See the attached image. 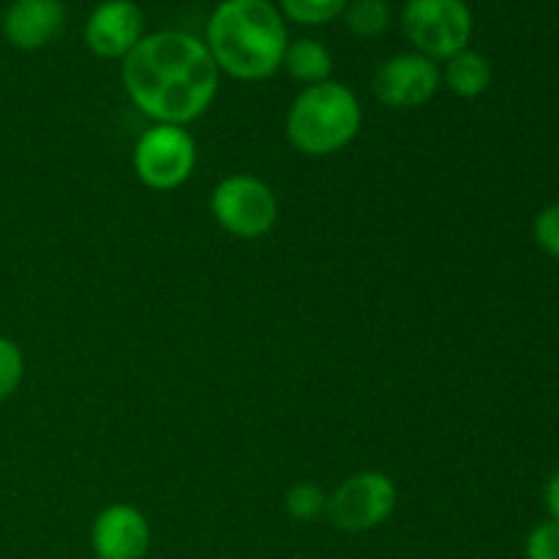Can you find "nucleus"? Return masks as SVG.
<instances>
[{
  "label": "nucleus",
  "mask_w": 559,
  "mask_h": 559,
  "mask_svg": "<svg viewBox=\"0 0 559 559\" xmlns=\"http://www.w3.org/2000/svg\"><path fill=\"white\" fill-rule=\"evenodd\" d=\"M126 96L153 123L189 126L218 96L216 60L205 41L186 31H153L120 60Z\"/></svg>",
  "instance_id": "nucleus-1"
},
{
  "label": "nucleus",
  "mask_w": 559,
  "mask_h": 559,
  "mask_svg": "<svg viewBox=\"0 0 559 559\" xmlns=\"http://www.w3.org/2000/svg\"><path fill=\"white\" fill-rule=\"evenodd\" d=\"M202 41L222 74L238 82L271 80L287 52V20L273 0H222L207 16Z\"/></svg>",
  "instance_id": "nucleus-2"
},
{
  "label": "nucleus",
  "mask_w": 559,
  "mask_h": 559,
  "mask_svg": "<svg viewBox=\"0 0 559 559\" xmlns=\"http://www.w3.org/2000/svg\"><path fill=\"white\" fill-rule=\"evenodd\" d=\"M364 126V107L344 82L328 80L309 85L293 98L284 120L287 140L300 156L328 158L355 142Z\"/></svg>",
  "instance_id": "nucleus-3"
},
{
  "label": "nucleus",
  "mask_w": 559,
  "mask_h": 559,
  "mask_svg": "<svg viewBox=\"0 0 559 559\" xmlns=\"http://www.w3.org/2000/svg\"><path fill=\"white\" fill-rule=\"evenodd\" d=\"M399 20L415 52L435 63H445L473 41L475 20L464 0H407Z\"/></svg>",
  "instance_id": "nucleus-4"
},
{
  "label": "nucleus",
  "mask_w": 559,
  "mask_h": 559,
  "mask_svg": "<svg viewBox=\"0 0 559 559\" xmlns=\"http://www.w3.org/2000/svg\"><path fill=\"white\" fill-rule=\"evenodd\" d=\"M211 216L238 240H260L278 222V197L257 175H227L211 191Z\"/></svg>",
  "instance_id": "nucleus-5"
},
{
  "label": "nucleus",
  "mask_w": 559,
  "mask_h": 559,
  "mask_svg": "<svg viewBox=\"0 0 559 559\" xmlns=\"http://www.w3.org/2000/svg\"><path fill=\"white\" fill-rule=\"evenodd\" d=\"M396 502L399 489L391 475L382 469H360L328 495L325 516L338 533L358 535L382 527L396 511Z\"/></svg>",
  "instance_id": "nucleus-6"
},
{
  "label": "nucleus",
  "mask_w": 559,
  "mask_h": 559,
  "mask_svg": "<svg viewBox=\"0 0 559 559\" xmlns=\"http://www.w3.org/2000/svg\"><path fill=\"white\" fill-rule=\"evenodd\" d=\"M136 180L151 191H175L194 175L197 142L186 126L153 123L131 153Z\"/></svg>",
  "instance_id": "nucleus-7"
},
{
  "label": "nucleus",
  "mask_w": 559,
  "mask_h": 559,
  "mask_svg": "<svg viewBox=\"0 0 559 559\" xmlns=\"http://www.w3.org/2000/svg\"><path fill=\"white\" fill-rule=\"evenodd\" d=\"M442 71L418 52H399L382 60L371 80L377 102L388 109H420L440 93Z\"/></svg>",
  "instance_id": "nucleus-8"
},
{
  "label": "nucleus",
  "mask_w": 559,
  "mask_h": 559,
  "mask_svg": "<svg viewBox=\"0 0 559 559\" xmlns=\"http://www.w3.org/2000/svg\"><path fill=\"white\" fill-rule=\"evenodd\" d=\"M145 36V14L134 0H102L85 22L87 49L102 60H123Z\"/></svg>",
  "instance_id": "nucleus-9"
},
{
  "label": "nucleus",
  "mask_w": 559,
  "mask_h": 559,
  "mask_svg": "<svg viewBox=\"0 0 559 559\" xmlns=\"http://www.w3.org/2000/svg\"><path fill=\"white\" fill-rule=\"evenodd\" d=\"M91 546L96 559H145L151 549V522L140 508L115 502L93 519Z\"/></svg>",
  "instance_id": "nucleus-10"
},
{
  "label": "nucleus",
  "mask_w": 559,
  "mask_h": 559,
  "mask_svg": "<svg viewBox=\"0 0 559 559\" xmlns=\"http://www.w3.org/2000/svg\"><path fill=\"white\" fill-rule=\"evenodd\" d=\"M66 5L60 0H14L3 14V38L20 52H36L60 36Z\"/></svg>",
  "instance_id": "nucleus-11"
},
{
  "label": "nucleus",
  "mask_w": 559,
  "mask_h": 559,
  "mask_svg": "<svg viewBox=\"0 0 559 559\" xmlns=\"http://www.w3.org/2000/svg\"><path fill=\"white\" fill-rule=\"evenodd\" d=\"M442 87L459 98H478L484 96L495 80V69L486 55L475 52V49H462L459 55L445 60L442 66Z\"/></svg>",
  "instance_id": "nucleus-12"
},
{
  "label": "nucleus",
  "mask_w": 559,
  "mask_h": 559,
  "mask_svg": "<svg viewBox=\"0 0 559 559\" xmlns=\"http://www.w3.org/2000/svg\"><path fill=\"white\" fill-rule=\"evenodd\" d=\"M282 69L304 87L328 82L333 74V55L317 38H295L287 44Z\"/></svg>",
  "instance_id": "nucleus-13"
},
{
  "label": "nucleus",
  "mask_w": 559,
  "mask_h": 559,
  "mask_svg": "<svg viewBox=\"0 0 559 559\" xmlns=\"http://www.w3.org/2000/svg\"><path fill=\"white\" fill-rule=\"evenodd\" d=\"M342 16L353 36L377 38L391 25V5L388 0H349Z\"/></svg>",
  "instance_id": "nucleus-14"
},
{
  "label": "nucleus",
  "mask_w": 559,
  "mask_h": 559,
  "mask_svg": "<svg viewBox=\"0 0 559 559\" xmlns=\"http://www.w3.org/2000/svg\"><path fill=\"white\" fill-rule=\"evenodd\" d=\"M328 508V491L322 486L311 484V480H300V484H293L284 495V511L293 522L311 524L320 516H325Z\"/></svg>",
  "instance_id": "nucleus-15"
},
{
  "label": "nucleus",
  "mask_w": 559,
  "mask_h": 559,
  "mask_svg": "<svg viewBox=\"0 0 559 559\" xmlns=\"http://www.w3.org/2000/svg\"><path fill=\"white\" fill-rule=\"evenodd\" d=\"M349 0H278V11L284 20L295 22V25L317 27L328 25V22L338 20L347 9Z\"/></svg>",
  "instance_id": "nucleus-16"
},
{
  "label": "nucleus",
  "mask_w": 559,
  "mask_h": 559,
  "mask_svg": "<svg viewBox=\"0 0 559 559\" xmlns=\"http://www.w3.org/2000/svg\"><path fill=\"white\" fill-rule=\"evenodd\" d=\"M25 380V353L9 336H0V404L9 402Z\"/></svg>",
  "instance_id": "nucleus-17"
},
{
  "label": "nucleus",
  "mask_w": 559,
  "mask_h": 559,
  "mask_svg": "<svg viewBox=\"0 0 559 559\" xmlns=\"http://www.w3.org/2000/svg\"><path fill=\"white\" fill-rule=\"evenodd\" d=\"M524 559H559V522L546 519L530 530L524 540Z\"/></svg>",
  "instance_id": "nucleus-18"
},
{
  "label": "nucleus",
  "mask_w": 559,
  "mask_h": 559,
  "mask_svg": "<svg viewBox=\"0 0 559 559\" xmlns=\"http://www.w3.org/2000/svg\"><path fill=\"white\" fill-rule=\"evenodd\" d=\"M533 238L540 246V251L559 260V202L546 205L533 222Z\"/></svg>",
  "instance_id": "nucleus-19"
},
{
  "label": "nucleus",
  "mask_w": 559,
  "mask_h": 559,
  "mask_svg": "<svg viewBox=\"0 0 559 559\" xmlns=\"http://www.w3.org/2000/svg\"><path fill=\"white\" fill-rule=\"evenodd\" d=\"M544 502H546V511H549V519L559 522V469L549 478L544 489Z\"/></svg>",
  "instance_id": "nucleus-20"
}]
</instances>
